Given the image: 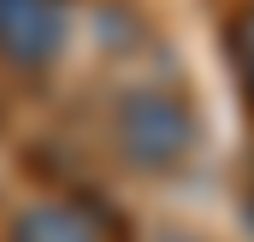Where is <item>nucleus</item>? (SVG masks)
<instances>
[{
  "label": "nucleus",
  "mask_w": 254,
  "mask_h": 242,
  "mask_svg": "<svg viewBox=\"0 0 254 242\" xmlns=\"http://www.w3.org/2000/svg\"><path fill=\"white\" fill-rule=\"evenodd\" d=\"M113 136H119V154H125L136 172L148 178H166L178 172L201 142V119H195L190 95L172 89V83H142L130 89L113 113Z\"/></svg>",
  "instance_id": "1"
},
{
  "label": "nucleus",
  "mask_w": 254,
  "mask_h": 242,
  "mask_svg": "<svg viewBox=\"0 0 254 242\" xmlns=\"http://www.w3.org/2000/svg\"><path fill=\"white\" fill-rule=\"evenodd\" d=\"M225 36H231V60H237V65H249V60H254V0L231 12Z\"/></svg>",
  "instance_id": "4"
},
{
  "label": "nucleus",
  "mask_w": 254,
  "mask_h": 242,
  "mask_svg": "<svg viewBox=\"0 0 254 242\" xmlns=\"http://www.w3.org/2000/svg\"><path fill=\"white\" fill-rule=\"evenodd\" d=\"M71 36V0H0V60L48 71Z\"/></svg>",
  "instance_id": "3"
},
{
  "label": "nucleus",
  "mask_w": 254,
  "mask_h": 242,
  "mask_svg": "<svg viewBox=\"0 0 254 242\" xmlns=\"http://www.w3.org/2000/svg\"><path fill=\"white\" fill-rule=\"evenodd\" d=\"M237 77H243V107H249V119H254V60L237 65Z\"/></svg>",
  "instance_id": "5"
},
{
  "label": "nucleus",
  "mask_w": 254,
  "mask_h": 242,
  "mask_svg": "<svg viewBox=\"0 0 254 242\" xmlns=\"http://www.w3.org/2000/svg\"><path fill=\"white\" fill-rule=\"evenodd\" d=\"M6 242H125V225L95 195H42L6 219Z\"/></svg>",
  "instance_id": "2"
}]
</instances>
